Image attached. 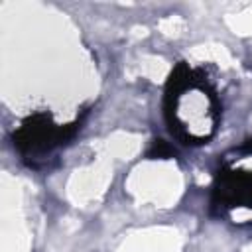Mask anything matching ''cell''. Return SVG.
Listing matches in <instances>:
<instances>
[{
    "label": "cell",
    "instance_id": "2",
    "mask_svg": "<svg viewBox=\"0 0 252 252\" xmlns=\"http://www.w3.org/2000/svg\"><path fill=\"white\" fill-rule=\"evenodd\" d=\"M79 128V120L59 126L51 120L49 112H35L30 114L18 130H14L12 140L14 146L24 154V156H35V154H45L51 152L53 148L65 144L75 136Z\"/></svg>",
    "mask_w": 252,
    "mask_h": 252
},
{
    "label": "cell",
    "instance_id": "4",
    "mask_svg": "<svg viewBox=\"0 0 252 252\" xmlns=\"http://www.w3.org/2000/svg\"><path fill=\"white\" fill-rule=\"evenodd\" d=\"M146 156H148L150 159H156V158L167 159V158H173V156H175V150H173L165 140H154V142H152V148L148 150Z\"/></svg>",
    "mask_w": 252,
    "mask_h": 252
},
{
    "label": "cell",
    "instance_id": "3",
    "mask_svg": "<svg viewBox=\"0 0 252 252\" xmlns=\"http://www.w3.org/2000/svg\"><path fill=\"white\" fill-rule=\"evenodd\" d=\"M236 207L252 209V173L222 167L215 177V185L211 193V209L222 215L224 211Z\"/></svg>",
    "mask_w": 252,
    "mask_h": 252
},
{
    "label": "cell",
    "instance_id": "1",
    "mask_svg": "<svg viewBox=\"0 0 252 252\" xmlns=\"http://www.w3.org/2000/svg\"><path fill=\"white\" fill-rule=\"evenodd\" d=\"M219 114V98L201 71L177 63L163 94V116L171 136L183 144H207L217 130Z\"/></svg>",
    "mask_w": 252,
    "mask_h": 252
}]
</instances>
